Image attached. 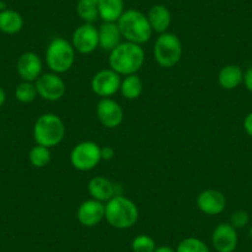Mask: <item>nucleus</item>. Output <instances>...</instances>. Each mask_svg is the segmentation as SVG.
<instances>
[{
    "instance_id": "aec40b11",
    "label": "nucleus",
    "mask_w": 252,
    "mask_h": 252,
    "mask_svg": "<svg viewBox=\"0 0 252 252\" xmlns=\"http://www.w3.org/2000/svg\"><path fill=\"white\" fill-rule=\"evenodd\" d=\"M24 28V19L20 13L11 9L0 11V31L6 35H15Z\"/></svg>"
},
{
    "instance_id": "5701e85b",
    "label": "nucleus",
    "mask_w": 252,
    "mask_h": 252,
    "mask_svg": "<svg viewBox=\"0 0 252 252\" xmlns=\"http://www.w3.org/2000/svg\"><path fill=\"white\" fill-rule=\"evenodd\" d=\"M77 14L84 23L93 24L99 18L98 4L91 0H79L77 3Z\"/></svg>"
},
{
    "instance_id": "72a5a7b5",
    "label": "nucleus",
    "mask_w": 252,
    "mask_h": 252,
    "mask_svg": "<svg viewBox=\"0 0 252 252\" xmlns=\"http://www.w3.org/2000/svg\"><path fill=\"white\" fill-rule=\"evenodd\" d=\"M3 9H4V4H3V1L0 0V11L3 10Z\"/></svg>"
},
{
    "instance_id": "b1692460",
    "label": "nucleus",
    "mask_w": 252,
    "mask_h": 252,
    "mask_svg": "<svg viewBox=\"0 0 252 252\" xmlns=\"http://www.w3.org/2000/svg\"><path fill=\"white\" fill-rule=\"evenodd\" d=\"M29 161L36 168H43V167L47 166L51 161V151L48 147L41 146V145L36 144V146H33L30 150V154H29Z\"/></svg>"
},
{
    "instance_id": "6ab92c4d",
    "label": "nucleus",
    "mask_w": 252,
    "mask_h": 252,
    "mask_svg": "<svg viewBox=\"0 0 252 252\" xmlns=\"http://www.w3.org/2000/svg\"><path fill=\"white\" fill-rule=\"evenodd\" d=\"M218 82L222 89L232 91L244 82V72L236 64H227L220 69Z\"/></svg>"
},
{
    "instance_id": "f257e3e1",
    "label": "nucleus",
    "mask_w": 252,
    "mask_h": 252,
    "mask_svg": "<svg viewBox=\"0 0 252 252\" xmlns=\"http://www.w3.org/2000/svg\"><path fill=\"white\" fill-rule=\"evenodd\" d=\"M145 62V51L141 45L126 41L114 48L109 55V66L120 76L136 74Z\"/></svg>"
},
{
    "instance_id": "4468645a",
    "label": "nucleus",
    "mask_w": 252,
    "mask_h": 252,
    "mask_svg": "<svg viewBox=\"0 0 252 252\" xmlns=\"http://www.w3.org/2000/svg\"><path fill=\"white\" fill-rule=\"evenodd\" d=\"M197 207L205 215H218L224 212L226 198L217 189H205L197 197Z\"/></svg>"
},
{
    "instance_id": "20e7f679",
    "label": "nucleus",
    "mask_w": 252,
    "mask_h": 252,
    "mask_svg": "<svg viewBox=\"0 0 252 252\" xmlns=\"http://www.w3.org/2000/svg\"><path fill=\"white\" fill-rule=\"evenodd\" d=\"M66 135V126L62 119L52 113L38 116L33 125V139L36 144L51 149L61 144Z\"/></svg>"
},
{
    "instance_id": "4be33fe9",
    "label": "nucleus",
    "mask_w": 252,
    "mask_h": 252,
    "mask_svg": "<svg viewBox=\"0 0 252 252\" xmlns=\"http://www.w3.org/2000/svg\"><path fill=\"white\" fill-rule=\"evenodd\" d=\"M121 95L127 100H135L144 92V82L137 74H130L121 79L120 84Z\"/></svg>"
},
{
    "instance_id": "f03ea898",
    "label": "nucleus",
    "mask_w": 252,
    "mask_h": 252,
    "mask_svg": "<svg viewBox=\"0 0 252 252\" xmlns=\"http://www.w3.org/2000/svg\"><path fill=\"white\" fill-rule=\"evenodd\" d=\"M104 219L115 229H130L139 220V209L131 199L121 194H116L105 203Z\"/></svg>"
},
{
    "instance_id": "1a4fd4ad",
    "label": "nucleus",
    "mask_w": 252,
    "mask_h": 252,
    "mask_svg": "<svg viewBox=\"0 0 252 252\" xmlns=\"http://www.w3.org/2000/svg\"><path fill=\"white\" fill-rule=\"evenodd\" d=\"M121 76L111 68L96 72L91 82L92 91L100 98H110L120 91Z\"/></svg>"
},
{
    "instance_id": "f8f14e48",
    "label": "nucleus",
    "mask_w": 252,
    "mask_h": 252,
    "mask_svg": "<svg viewBox=\"0 0 252 252\" xmlns=\"http://www.w3.org/2000/svg\"><path fill=\"white\" fill-rule=\"evenodd\" d=\"M237 242V231L230 222H221L213 231L212 244L217 252H234Z\"/></svg>"
},
{
    "instance_id": "ddd939ff",
    "label": "nucleus",
    "mask_w": 252,
    "mask_h": 252,
    "mask_svg": "<svg viewBox=\"0 0 252 252\" xmlns=\"http://www.w3.org/2000/svg\"><path fill=\"white\" fill-rule=\"evenodd\" d=\"M104 218H105V204L93 198L84 200L77 209V219L83 226H95Z\"/></svg>"
},
{
    "instance_id": "9d476101",
    "label": "nucleus",
    "mask_w": 252,
    "mask_h": 252,
    "mask_svg": "<svg viewBox=\"0 0 252 252\" xmlns=\"http://www.w3.org/2000/svg\"><path fill=\"white\" fill-rule=\"evenodd\" d=\"M72 46L76 52L89 55L99 47L98 29L93 24L84 23L74 30L72 35Z\"/></svg>"
},
{
    "instance_id": "473e14b6",
    "label": "nucleus",
    "mask_w": 252,
    "mask_h": 252,
    "mask_svg": "<svg viewBox=\"0 0 252 252\" xmlns=\"http://www.w3.org/2000/svg\"><path fill=\"white\" fill-rule=\"evenodd\" d=\"M5 99H6L5 92H4V89L0 87V108L4 105V103H5Z\"/></svg>"
},
{
    "instance_id": "f3484780",
    "label": "nucleus",
    "mask_w": 252,
    "mask_h": 252,
    "mask_svg": "<svg viewBox=\"0 0 252 252\" xmlns=\"http://www.w3.org/2000/svg\"><path fill=\"white\" fill-rule=\"evenodd\" d=\"M98 35L99 47L109 53L120 45L123 38L118 23H103L98 29Z\"/></svg>"
},
{
    "instance_id": "423d86ee",
    "label": "nucleus",
    "mask_w": 252,
    "mask_h": 252,
    "mask_svg": "<svg viewBox=\"0 0 252 252\" xmlns=\"http://www.w3.org/2000/svg\"><path fill=\"white\" fill-rule=\"evenodd\" d=\"M183 47L177 35L164 32L157 37L154 45V57L158 66L163 68H172L181 61Z\"/></svg>"
},
{
    "instance_id": "f704fd0d",
    "label": "nucleus",
    "mask_w": 252,
    "mask_h": 252,
    "mask_svg": "<svg viewBox=\"0 0 252 252\" xmlns=\"http://www.w3.org/2000/svg\"><path fill=\"white\" fill-rule=\"evenodd\" d=\"M91 1H94V3H96V4H98V1H99V0H91Z\"/></svg>"
},
{
    "instance_id": "2f4dec72",
    "label": "nucleus",
    "mask_w": 252,
    "mask_h": 252,
    "mask_svg": "<svg viewBox=\"0 0 252 252\" xmlns=\"http://www.w3.org/2000/svg\"><path fill=\"white\" fill-rule=\"evenodd\" d=\"M154 252H176V251L169 246H159V247H156V250H155Z\"/></svg>"
},
{
    "instance_id": "bb28decb",
    "label": "nucleus",
    "mask_w": 252,
    "mask_h": 252,
    "mask_svg": "<svg viewBox=\"0 0 252 252\" xmlns=\"http://www.w3.org/2000/svg\"><path fill=\"white\" fill-rule=\"evenodd\" d=\"M131 250L132 252H154L156 250V242L149 235L141 234L132 240Z\"/></svg>"
},
{
    "instance_id": "39448f33",
    "label": "nucleus",
    "mask_w": 252,
    "mask_h": 252,
    "mask_svg": "<svg viewBox=\"0 0 252 252\" xmlns=\"http://www.w3.org/2000/svg\"><path fill=\"white\" fill-rule=\"evenodd\" d=\"M76 50L69 41L63 37H55L46 50V63L53 73H66L73 67Z\"/></svg>"
},
{
    "instance_id": "2eb2a0df",
    "label": "nucleus",
    "mask_w": 252,
    "mask_h": 252,
    "mask_svg": "<svg viewBox=\"0 0 252 252\" xmlns=\"http://www.w3.org/2000/svg\"><path fill=\"white\" fill-rule=\"evenodd\" d=\"M16 71L25 82H36L42 74V61L35 52H25L19 57Z\"/></svg>"
},
{
    "instance_id": "c756f323",
    "label": "nucleus",
    "mask_w": 252,
    "mask_h": 252,
    "mask_svg": "<svg viewBox=\"0 0 252 252\" xmlns=\"http://www.w3.org/2000/svg\"><path fill=\"white\" fill-rule=\"evenodd\" d=\"M244 83L245 87L252 93V67H250L244 73Z\"/></svg>"
},
{
    "instance_id": "7ed1b4c3",
    "label": "nucleus",
    "mask_w": 252,
    "mask_h": 252,
    "mask_svg": "<svg viewBox=\"0 0 252 252\" xmlns=\"http://www.w3.org/2000/svg\"><path fill=\"white\" fill-rule=\"evenodd\" d=\"M121 36L126 41L137 45H144L151 38L152 31L147 15L136 9L125 10L121 18L118 20Z\"/></svg>"
},
{
    "instance_id": "dca6fc26",
    "label": "nucleus",
    "mask_w": 252,
    "mask_h": 252,
    "mask_svg": "<svg viewBox=\"0 0 252 252\" xmlns=\"http://www.w3.org/2000/svg\"><path fill=\"white\" fill-rule=\"evenodd\" d=\"M88 192L93 199L104 203L110 200L114 195L119 194L116 192V184H114L106 177L96 176L92 178L88 183Z\"/></svg>"
},
{
    "instance_id": "393cba45",
    "label": "nucleus",
    "mask_w": 252,
    "mask_h": 252,
    "mask_svg": "<svg viewBox=\"0 0 252 252\" xmlns=\"http://www.w3.org/2000/svg\"><path fill=\"white\" fill-rule=\"evenodd\" d=\"M176 252H210L209 247L197 237H186L177 246Z\"/></svg>"
},
{
    "instance_id": "a211bd4d",
    "label": "nucleus",
    "mask_w": 252,
    "mask_h": 252,
    "mask_svg": "<svg viewBox=\"0 0 252 252\" xmlns=\"http://www.w3.org/2000/svg\"><path fill=\"white\" fill-rule=\"evenodd\" d=\"M147 19H149L152 31L159 33V35L167 32L172 23L171 11L168 10L167 6L162 5V4L152 6L147 13Z\"/></svg>"
},
{
    "instance_id": "a878e982",
    "label": "nucleus",
    "mask_w": 252,
    "mask_h": 252,
    "mask_svg": "<svg viewBox=\"0 0 252 252\" xmlns=\"http://www.w3.org/2000/svg\"><path fill=\"white\" fill-rule=\"evenodd\" d=\"M37 96V89L32 82H25L19 84L15 89V98L18 99L20 103L28 104L33 101Z\"/></svg>"
},
{
    "instance_id": "412c9836",
    "label": "nucleus",
    "mask_w": 252,
    "mask_h": 252,
    "mask_svg": "<svg viewBox=\"0 0 252 252\" xmlns=\"http://www.w3.org/2000/svg\"><path fill=\"white\" fill-rule=\"evenodd\" d=\"M99 18L104 23H118L124 14V0H99Z\"/></svg>"
},
{
    "instance_id": "6e6552de",
    "label": "nucleus",
    "mask_w": 252,
    "mask_h": 252,
    "mask_svg": "<svg viewBox=\"0 0 252 252\" xmlns=\"http://www.w3.org/2000/svg\"><path fill=\"white\" fill-rule=\"evenodd\" d=\"M37 95L43 100L57 101L66 93V83L57 73H43L35 82Z\"/></svg>"
},
{
    "instance_id": "7c9ffc66",
    "label": "nucleus",
    "mask_w": 252,
    "mask_h": 252,
    "mask_svg": "<svg viewBox=\"0 0 252 252\" xmlns=\"http://www.w3.org/2000/svg\"><path fill=\"white\" fill-rule=\"evenodd\" d=\"M244 129L249 136L252 137V113L247 114L244 120Z\"/></svg>"
},
{
    "instance_id": "0eeeda50",
    "label": "nucleus",
    "mask_w": 252,
    "mask_h": 252,
    "mask_svg": "<svg viewBox=\"0 0 252 252\" xmlns=\"http://www.w3.org/2000/svg\"><path fill=\"white\" fill-rule=\"evenodd\" d=\"M101 147L93 141H82L72 149L71 164L81 172H88L95 168L101 161Z\"/></svg>"
},
{
    "instance_id": "cd10ccee",
    "label": "nucleus",
    "mask_w": 252,
    "mask_h": 252,
    "mask_svg": "<svg viewBox=\"0 0 252 252\" xmlns=\"http://www.w3.org/2000/svg\"><path fill=\"white\" fill-rule=\"evenodd\" d=\"M250 221V215L249 213L245 210H236L231 214L230 218V224L235 227V229H242L246 226Z\"/></svg>"
},
{
    "instance_id": "9b49d317",
    "label": "nucleus",
    "mask_w": 252,
    "mask_h": 252,
    "mask_svg": "<svg viewBox=\"0 0 252 252\" xmlns=\"http://www.w3.org/2000/svg\"><path fill=\"white\" fill-rule=\"evenodd\" d=\"M98 120L106 129H115L123 123L124 110L120 104L111 98H101L96 105Z\"/></svg>"
},
{
    "instance_id": "c85d7f7f",
    "label": "nucleus",
    "mask_w": 252,
    "mask_h": 252,
    "mask_svg": "<svg viewBox=\"0 0 252 252\" xmlns=\"http://www.w3.org/2000/svg\"><path fill=\"white\" fill-rule=\"evenodd\" d=\"M100 155H101V159H104V161H110V159L114 157V155H115V151H114V149L111 146H105V147H101Z\"/></svg>"
}]
</instances>
